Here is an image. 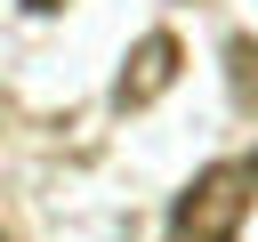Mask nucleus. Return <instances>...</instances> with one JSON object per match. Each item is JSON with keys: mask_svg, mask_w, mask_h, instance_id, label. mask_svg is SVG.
I'll use <instances>...</instances> for the list:
<instances>
[{"mask_svg": "<svg viewBox=\"0 0 258 242\" xmlns=\"http://www.w3.org/2000/svg\"><path fill=\"white\" fill-rule=\"evenodd\" d=\"M258 202V153H226L194 169V186L169 202V242H234Z\"/></svg>", "mask_w": 258, "mask_h": 242, "instance_id": "1", "label": "nucleus"}, {"mask_svg": "<svg viewBox=\"0 0 258 242\" xmlns=\"http://www.w3.org/2000/svg\"><path fill=\"white\" fill-rule=\"evenodd\" d=\"M177 65H185V48H177V32H145L137 48H129V65H121V81H113V97H121V113H137V105H153L169 81H177Z\"/></svg>", "mask_w": 258, "mask_h": 242, "instance_id": "2", "label": "nucleus"}, {"mask_svg": "<svg viewBox=\"0 0 258 242\" xmlns=\"http://www.w3.org/2000/svg\"><path fill=\"white\" fill-rule=\"evenodd\" d=\"M226 65H234V105L250 113V105H258V40L234 32V40H226Z\"/></svg>", "mask_w": 258, "mask_h": 242, "instance_id": "3", "label": "nucleus"}, {"mask_svg": "<svg viewBox=\"0 0 258 242\" xmlns=\"http://www.w3.org/2000/svg\"><path fill=\"white\" fill-rule=\"evenodd\" d=\"M24 8H32V16H56V8H64V0H24Z\"/></svg>", "mask_w": 258, "mask_h": 242, "instance_id": "4", "label": "nucleus"}]
</instances>
